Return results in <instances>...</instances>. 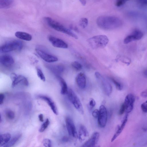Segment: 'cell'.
I'll list each match as a JSON object with an SVG mask.
<instances>
[{
	"mask_svg": "<svg viewBox=\"0 0 147 147\" xmlns=\"http://www.w3.org/2000/svg\"><path fill=\"white\" fill-rule=\"evenodd\" d=\"M145 102L147 103V100H146Z\"/></svg>",
	"mask_w": 147,
	"mask_h": 147,
	"instance_id": "bcb514c9",
	"label": "cell"
},
{
	"mask_svg": "<svg viewBox=\"0 0 147 147\" xmlns=\"http://www.w3.org/2000/svg\"><path fill=\"white\" fill-rule=\"evenodd\" d=\"M5 113L6 116L9 119H13L14 118L15 114L12 111L9 109H7Z\"/></svg>",
	"mask_w": 147,
	"mask_h": 147,
	"instance_id": "4dcf8cb0",
	"label": "cell"
},
{
	"mask_svg": "<svg viewBox=\"0 0 147 147\" xmlns=\"http://www.w3.org/2000/svg\"><path fill=\"white\" fill-rule=\"evenodd\" d=\"M79 140L81 142L83 141L88 136L89 134L86 127L84 125L80 126L78 134Z\"/></svg>",
	"mask_w": 147,
	"mask_h": 147,
	"instance_id": "d6986e66",
	"label": "cell"
},
{
	"mask_svg": "<svg viewBox=\"0 0 147 147\" xmlns=\"http://www.w3.org/2000/svg\"><path fill=\"white\" fill-rule=\"evenodd\" d=\"M67 94L68 99L75 108L80 113L83 114L84 111L82 105L75 93L71 89L69 88L68 89Z\"/></svg>",
	"mask_w": 147,
	"mask_h": 147,
	"instance_id": "5b68a950",
	"label": "cell"
},
{
	"mask_svg": "<svg viewBox=\"0 0 147 147\" xmlns=\"http://www.w3.org/2000/svg\"><path fill=\"white\" fill-rule=\"evenodd\" d=\"M142 111L144 113H147V103L144 102L142 103L141 106Z\"/></svg>",
	"mask_w": 147,
	"mask_h": 147,
	"instance_id": "d590c367",
	"label": "cell"
},
{
	"mask_svg": "<svg viewBox=\"0 0 147 147\" xmlns=\"http://www.w3.org/2000/svg\"><path fill=\"white\" fill-rule=\"evenodd\" d=\"M65 121L67 130L69 135L74 138H78V134L72 119L67 117L65 118Z\"/></svg>",
	"mask_w": 147,
	"mask_h": 147,
	"instance_id": "9c48e42d",
	"label": "cell"
},
{
	"mask_svg": "<svg viewBox=\"0 0 147 147\" xmlns=\"http://www.w3.org/2000/svg\"><path fill=\"white\" fill-rule=\"evenodd\" d=\"M109 42L108 37L103 35L94 36L87 40L89 45L93 49L104 48L106 46Z\"/></svg>",
	"mask_w": 147,
	"mask_h": 147,
	"instance_id": "3957f363",
	"label": "cell"
},
{
	"mask_svg": "<svg viewBox=\"0 0 147 147\" xmlns=\"http://www.w3.org/2000/svg\"><path fill=\"white\" fill-rule=\"evenodd\" d=\"M50 123V121L48 119H47L42 124L40 128L39 131L40 132H43L48 127Z\"/></svg>",
	"mask_w": 147,
	"mask_h": 147,
	"instance_id": "4316f807",
	"label": "cell"
},
{
	"mask_svg": "<svg viewBox=\"0 0 147 147\" xmlns=\"http://www.w3.org/2000/svg\"><path fill=\"white\" fill-rule=\"evenodd\" d=\"M56 76L59 80L61 86V94H67L68 89L65 81L60 76L57 75Z\"/></svg>",
	"mask_w": 147,
	"mask_h": 147,
	"instance_id": "44dd1931",
	"label": "cell"
},
{
	"mask_svg": "<svg viewBox=\"0 0 147 147\" xmlns=\"http://www.w3.org/2000/svg\"><path fill=\"white\" fill-rule=\"evenodd\" d=\"M111 80L114 84L117 89L121 90L123 89V85L121 83L113 78H111Z\"/></svg>",
	"mask_w": 147,
	"mask_h": 147,
	"instance_id": "484cf974",
	"label": "cell"
},
{
	"mask_svg": "<svg viewBox=\"0 0 147 147\" xmlns=\"http://www.w3.org/2000/svg\"><path fill=\"white\" fill-rule=\"evenodd\" d=\"M80 2L83 5H85L86 3V1L85 0H79Z\"/></svg>",
	"mask_w": 147,
	"mask_h": 147,
	"instance_id": "b9f144b4",
	"label": "cell"
},
{
	"mask_svg": "<svg viewBox=\"0 0 147 147\" xmlns=\"http://www.w3.org/2000/svg\"><path fill=\"white\" fill-rule=\"evenodd\" d=\"M38 118L40 121L43 122L44 121L43 114H40L38 115Z\"/></svg>",
	"mask_w": 147,
	"mask_h": 147,
	"instance_id": "60d3db41",
	"label": "cell"
},
{
	"mask_svg": "<svg viewBox=\"0 0 147 147\" xmlns=\"http://www.w3.org/2000/svg\"><path fill=\"white\" fill-rule=\"evenodd\" d=\"M16 36L18 38L23 40L29 41L32 39V36L30 34L23 32L17 31L15 33Z\"/></svg>",
	"mask_w": 147,
	"mask_h": 147,
	"instance_id": "ffe728a7",
	"label": "cell"
},
{
	"mask_svg": "<svg viewBox=\"0 0 147 147\" xmlns=\"http://www.w3.org/2000/svg\"><path fill=\"white\" fill-rule=\"evenodd\" d=\"M45 21L52 28L59 32L66 34L74 38L77 39V36L70 29L65 27L61 24L49 17H45Z\"/></svg>",
	"mask_w": 147,
	"mask_h": 147,
	"instance_id": "7a4b0ae2",
	"label": "cell"
},
{
	"mask_svg": "<svg viewBox=\"0 0 147 147\" xmlns=\"http://www.w3.org/2000/svg\"><path fill=\"white\" fill-rule=\"evenodd\" d=\"M38 98L45 101L50 107L53 113L56 115L58 114L57 106L53 100L49 97L45 95H39Z\"/></svg>",
	"mask_w": 147,
	"mask_h": 147,
	"instance_id": "2e32d148",
	"label": "cell"
},
{
	"mask_svg": "<svg viewBox=\"0 0 147 147\" xmlns=\"http://www.w3.org/2000/svg\"><path fill=\"white\" fill-rule=\"evenodd\" d=\"M96 103L93 98H90L89 102V105L91 108H92L96 105Z\"/></svg>",
	"mask_w": 147,
	"mask_h": 147,
	"instance_id": "e575fe53",
	"label": "cell"
},
{
	"mask_svg": "<svg viewBox=\"0 0 147 147\" xmlns=\"http://www.w3.org/2000/svg\"><path fill=\"white\" fill-rule=\"evenodd\" d=\"M51 70L55 74L56 76L59 75L62 73L64 69V67L61 65L52 66L49 67Z\"/></svg>",
	"mask_w": 147,
	"mask_h": 147,
	"instance_id": "603a6c76",
	"label": "cell"
},
{
	"mask_svg": "<svg viewBox=\"0 0 147 147\" xmlns=\"http://www.w3.org/2000/svg\"><path fill=\"white\" fill-rule=\"evenodd\" d=\"M21 136V135L16 136L10 140L3 147H9L13 146L17 142Z\"/></svg>",
	"mask_w": 147,
	"mask_h": 147,
	"instance_id": "d4e9b609",
	"label": "cell"
},
{
	"mask_svg": "<svg viewBox=\"0 0 147 147\" xmlns=\"http://www.w3.org/2000/svg\"><path fill=\"white\" fill-rule=\"evenodd\" d=\"M69 140V138L67 136L63 137L62 139V141L63 142H68Z\"/></svg>",
	"mask_w": 147,
	"mask_h": 147,
	"instance_id": "ab89813d",
	"label": "cell"
},
{
	"mask_svg": "<svg viewBox=\"0 0 147 147\" xmlns=\"http://www.w3.org/2000/svg\"><path fill=\"white\" fill-rule=\"evenodd\" d=\"M129 0H116L115 5L117 7H120L124 5Z\"/></svg>",
	"mask_w": 147,
	"mask_h": 147,
	"instance_id": "d6a6232c",
	"label": "cell"
},
{
	"mask_svg": "<svg viewBox=\"0 0 147 147\" xmlns=\"http://www.w3.org/2000/svg\"><path fill=\"white\" fill-rule=\"evenodd\" d=\"M100 134L97 132L93 133L91 137L83 145V147H94L97 145L98 142Z\"/></svg>",
	"mask_w": 147,
	"mask_h": 147,
	"instance_id": "5bb4252c",
	"label": "cell"
},
{
	"mask_svg": "<svg viewBox=\"0 0 147 147\" xmlns=\"http://www.w3.org/2000/svg\"><path fill=\"white\" fill-rule=\"evenodd\" d=\"M43 145L46 147H51L52 146L51 141L49 139H45L42 142Z\"/></svg>",
	"mask_w": 147,
	"mask_h": 147,
	"instance_id": "1f68e13d",
	"label": "cell"
},
{
	"mask_svg": "<svg viewBox=\"0 0 147 147\" xmlns=\"http://www.w3.org/2000/svg\"><path fill=\"white\" fill-rule=\"evenodd\" d=\"M88 20L86 18H82L79 21V25L83 28H85L88 24Z\"/></svg>",
	"mask_w": 147,
	"mask_h": 147,
	"instance_id": "f1b7e54d",
	"label": "cell"
},
{
	"mask_svg": "<svg viewBox=\"0 0 147 147\" xmlns=\"http://www.w3.org/2000/svg\"><path fill=\"white\" fill-rule=\"evenodd\" d=\"M143 2L144 4L147 5V0H143Z\"/></svg>",
	"mask_w": 147,
	"mask_h": 147,
	"instance_id": "ee69618b",
	"label": "cell"
},
{
	"mask_svg": "<svg viewBox=\"0 0 147 147\" xmlns=\"http://www.w3.org/2000/svg\"><path fill=\"white\" fill-rule=\"evenodd\" d=\"M143 36L142 32L138 30H136L127 36L124 39L123 43L127 44L135 40L140 39Z\"/></svg>",
	"mask_w": 147,
	"mask_h": 147,
	"instance_id": "8fae6325",
	"label": "cell"
},
{
	"mask_svg": "<svg viewBox=\"0 0 147 147\" xmlns=\"http://www.w3.org/2000/svg\"><path fill=\"white\" fill-rule=\"evenodd\" d=\"M135 100V96L132 94H128L126 96L123 103L125 107V112L127 113H130L132 110Z\"/></svg>",
	"mask_w": 147,
	"mask_h": 147,
	"instance_id": "7c38bea8",
	"label": "cell"
},
{
	"mask_svg": "<svg viewBox=\"0 0 147 147\" xmlns=\"http://www.w3.org/2000/svg\"><path fill=\"white\" fill-rule=\"evenodd\" d=\"M49 41L54 47L63 49L68 48L67 44L63 40L53 36L50 35L48 36Z\"/></svg>",
	"mask_w": 147,
	"mask_h": 147,
	"instance_id": "4fadbf2b",
	"label": "cell"
},
{
	"mask_svg": "<svg viewBox=\"0 0 147 147\" xmlns=\"http://www.w3.org/2000/svg\"><path fill=\"white\" fill-rule=\"evenodd\" d=\"M10 77L12 82V87H14L19 84H21L26 86L28 85L29 83L27 79L22 75H17L15 73H12L10 74Z\"/></svg>",
	"mask_w": 147,
	"mask_h": 147,
	"instance_id": "52a82bcc",
	"label": "cell"
},
{
	"mask_svg": "<svg viewBox=\"0 0 147 147\" xmlns=\"http://www.w3.org/2000/svg\"><path fill=\"white\" fill-rule=\"evenodd\" d=\"M11 135L8 133L1 134L0 135V146H3L10 140Z\"/></svg>",
	"mask_w": 147,
	"mask_h": 147,
	"instance_id": "7402d4cb",
	"label": "cell"
},
{
	"mask_svg": "<svg viewBox=\"0 0 147 147\" xmlns=\"http://www.w3.org/2000/svg\"><path fill=\"white\" fill-rule=\"evenodd\" d=\"M36 71L38 77L43 82L45 81L46 80L45 77L41 69L40 68H37Z\"/></svg>",
	"mask_w": 147,
	"mask_h": 147,
	"instance_id": "f546056e",
	"label": "cell"
},
{
	"mask_svg": "<svg viewBox=\"0 0 147 147\" xmlns=\"http://www.w3.org/2000/svg\"><path fill=\"white\" fill-rule=\"evenodd\" d=\"M13 3V0H0V9L7 8L11 7Z\"/></svg>",
	"mask_w": 147,
	"mask_h": 147,
	"instance_id": "cb8c5ba5",
	"label": "cell"
},
{
	"mask_svg": "<svg viewBox=\"0 0 147 147\" xmlns=\"http://www.w3.org/2000/svg\"><path fill=\"white\" fill-rule=\"evenodd\" d=\"M72 67L77 71H80L82 69V66L79 62L77 61H74L71 64Z\"/></svg>",
	"mask_w": 147,
	"mask_h": 147,
	"instance_id": "83f0119b",
	"label": "cell"
},
{
	"mask_svg": "<svg viewBox=\"0 0 147 147\" xmlns=\"http://www.w3.org/2000/svg\"><path fill=\"white\" fill-rule=\"evenodd\" d=\"M143 129L144 131H147V127L143 128Z\"/></svg>",
	"mask_w": 147,
	"mask_h": 147,
	"instance_id": "f6af8a7d",
	"label": "cell"
},
{
	"mask_svg": "<svg viewBox=\"0 0 147 147\" xmlns=\"http://www.w3.org/2000/svg\"><path fill=\"white\" fill-rule=\"evenodd\" d=\"M98 123L99 125L101 127L106 126L107 119V109L103 105L100 107L99 114L98 117Z\"/></svg>",
	"mask_w": 147,
	"mask_h": 147,
	"instance_id": "ba28073f",
	"label": "cell"
},
{
	"mask_svg": "<svg viewBox=\"0 0 147 147\" xmlns=\"http://www.w3.org/2000/svg\"><path fill=\"white\" fill-rule=\"evenodd\" d=\"M76 81L79 88H84L86 85V79L84 74L82 72L78 74L76 78Z\"/></svg>",
	"mask_w": 147,
	"mask_h": 147,
	"instance_id": "e0dca14e",
	"label": "cell"
},
{
	"mask_svg": "<svg viewBox=\"0 0 147 147\" xmlns=\"http://www.w3.org/2000/svg\"><path fill=\"white\" fill-rule=\"evenodd\" d=\"M122 23L119 18L113 17H102L97 19V24L101 28L111 30L120 26Z\"/></svg>",
	"mask_w": 147,
	"mask_h": 147,
	"instance_id": "6da1fadb",
	"label": "cell"
},
{
	"mask_svg": "<svg viewBox=\"0 0 147 147\" xmlns=\"http://www.w3.org/2000/svg\"><path fill=\"white\" fill-rule=\"evenodd\" d=\"M22 42L20 40H13L7 42L0 47L1 53H6L15 51H20L22 48Z\"/></svg>",
	"mask_w": 147,
	"mask_h": 147,
	"instance_id": "277c9868",
	"label": "cell"
},
{
	"mask_svg": "<svg viewBox=\"0 0 147 147\" xmlns=\"http://www.w3.org/2000/svg\"><path fill=\"white\" fill-rule=\"evenodd\" d=\"M99 114V110L96 109L93 111L92 115V116L95 118H98Z\"/></svg>",
	"mask_w": 147,
	"mask_h": 147,
	"instance_id": "8d00e7d4",
	"label": "cell"
},
{
	"mask_svg": "<svg viewBox=\"0 0 147 147\" xmlns=\"http://www.w3.org/2000/svg\"><path fill=\"white\" fill-rule=\"evenodd\" d=\"M35 51L41 58L47 62L52 63L58 60V59L56 57L49 54L42 50L36 49Z\"/></svg>",
	"mask_w": 147,
	"mask_h": 147,
	"instance_id": "30bf717a",
	"label": "cell"
},
{
	"mask_svg": "<svg viewBox=\"0 0 147 147\" xmlns=\"http://www.w3.org/2000/svg\"><path fill=\"white\" fill-rule=\"evenodd\" d=\"M5 96L3 94L1 93L0 94V105H1L3 102Z\"/></svg>",
	"mask_w": 147,
	"mask_h": 147,
	"instance_id": "74e56055",
	"label": "cell"
},
{
	"mask_svg": "<svg viewBox=\"0 0 147 147\" xmlns=\"http://www.w3.org/2000/svg\"><path fill=\"white\" fill-rule=\"evenodd\" d=\"M14 63L13 58L9 55H5L0 57V64L5 67H10L13 65Z\"/></svg>",
	"mask_w": 147,
	"mask_h": 147,
	"instance_id": "9a60e30c",
	"label": "cell"
},
{
	"mask_svg": "<svg viewBox=\"0 0 147 147\" xmlns=\"http://www.w3.org/2000/svg\"><path fill=\"white\" fill-rule=\"evenodd\" d=\"M144 75L147 76V69L144 70Z\"/></svg>",
	"mask_w": 147,
	"mask_h": 147,
	"instance_id": "7bdbcfd3",
	"label": "cell"
},
{
	"mask_svg": "<svg viewBox=\"0 0 147 147\" xmlns=\"http://www.w3.org/2000/svg\"><path fill=\"white\" fill-rule=\"evenodd\" d=\"M95 76L105 94L108 96H109L112 91V88L111 84L99 72H96Z\"/></svg>",
	"mask_w": 147,
	"mask_h": 147,
	"instance_id": "8992f818",
	"label": "cell"
},
{
	"mask_svg": "<svg viewBox=\"0 0 147 147\" xmlns=\"http://www.w3.org/2000/svg\"><path fill=\"white\" fill-rule=\"evenodd\" d=\"M141 96L143 97H147V89L142 91L141 93Z\"/></svg>",
	"mask_w": 147,
	"mask_h": 147,
	"instance_id": "f35d334b",
	"label": "cell"
},
{
	"mask_svg": "<svg viewBox=\"0 0 147 147\" xmlns=\"http://www.w3.org/2000/svg\"><path fill=\"white\" fill-rule=\"evenodd\" d=\"M128 113H127L124 118L121 125L120 126L118 127L116 132L113 137L111 140V142H113L120 135L128 119Z\"/></svg>",
	"mask_w": 147,
	"mask_h": 147,
	"instance_id": "ac0fdd59",
	"label": "cell"
},
{
	"mask_svg": "<svg viewBox=\"0 0 147 147\" xmlns=\"http://www.w3.org/2000/svg\"><path fill=\"white\" fill-rule=\"evenodd\" d=\"M125 111V107L124 104L123 103L121 106L119 110V115L123 114Z\"/></svg>",
	"mask_w": 147,
	"mask_h": 147,
	"instance_id": "836d02e7",
	"label": "cell"
}]
</instances>
